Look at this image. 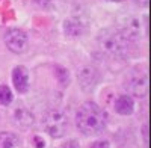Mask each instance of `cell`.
Returning a JSON list of instances; mask_svg holds the SVG:
<instances>
[{"label": "cell", "mask_w": 151, "mask_h": 148, "mask_svg": "<svg viewBox=\"0 0 151 148\" xmlns=\"http://www.w3.org/2000/svg\"><path fill=\"white\" fill-rule=\"evenodd\" d=\"M42 127L48 136H52L55 139L64 138L70 129L68 114L60 107L48 109L42 116Z\"/></svg>", "instance_id": "3957f363"}, {"label": "cell", "mask_w": 151, "mask_h": 148, "mask_svg": "<svg viewBox=\"0 0 151 148\" xmlns=\"http://www.w3.org/2000/svg\"><path fill=\"white\" fill-rule=\"evenodd\" d=\"M14 100L12 91L8 85H0V106H9Z\"/></svg>", "instance_id": "4fadbf2b"}, {"label": "cell", "mask_w": 151, "mask_h": 148, "mask_svg": "<svg viewBox=\"0 0 151 148\" xmlns=\"http://www.w3.org/2000/svg\"><path fill=\"white\" fill-rule=\"evenodd\" d=\"M89 148H110V144H109L107 141L100 139V141H95V142H92Z\"/></svg>", "instance_id": "9a60e30c"}, {"label": "cell", "mask_w": 151, "mask_h": 148, "mask_svg": "<svg viewBox=\"0 0 151 148\" xmlns=\"http://www.w3.org/2000/svg\"><path fill=\"white\" fill-rule=\"evenodd\" d=\"M109 2H122V0H109Z\"/></svg>", "instance_id": "e0dca14e"}, {"label": "cell", "mask_w": 151, "mask_h": 148, "mask_svg": "<svg viewBox=\"0 0 151 148\" xmlns=\"http://www.w3.org/2000/svg\"><path fill=\"white\" fill-rule=\"evenodd\" d=\"M5 44L9 52L15 55H21L29 47V36L24 30L12 27V29H8L5 33Z\"/></svg>", "instance_id": "5b68a950"}, {"label": "cell", "mask_w": 151, "mask_h": 148, "mask_svg": "<svg viewBox=\"0 0 151 148\" xmlns=\"http://www.w3.org/2000/svg\"><path fill=\"white\" fill-rule=\"evenodd\" d=\"M121 33L127 38L132 44L136 42V41H139L141 40V35H142V24L141 21L137 20V18H129L127 23H125V26H122L121 29Z\"/></svg>", "instance_id": "30bf717a"}, {"label": "cell", "mask_w": 151, "mask_h": 148, "mask_svg": "<svg viewBox=\"0 0 151 148\" xmlns=\"http://www.w3.org/2000/svg\"><path fill=\"white\" fill-rule=\"evenodd\" d=\"M12 121H14V124L17 127H20L23 130H27V129L33 127L35 116H33V114L30 112L29 109L20 106V107L14 109V112H12Z\"/></svg>", "instance_id": "ba28073f"}, {"label": "cell", "mask_w": 151, "mask_h": 148, "mask_svg": "<svg viewBox=\"0 0 151 148\" xmlns=\"http://www.w3.org/2000/svg\"><path fill=\"white\" fill-rule=\"evenodd\" d=\"M76 126L85 136H95L104 131L107 126V115L97 103L86 101L77 110Z\"/></svg>", "instance_id": "6da1fadb"}, {"label": "cell", "mask_w": 151, "mask_h": 148, "mask_svg": "<svg viewBox=\"0 0 151 148\" xmlns=\"http://www.w3.org/2000/svg\"><path fill=\"white\" fill-rule=\"evenodd\" d=\"M64 30L68 36L71 38H77V36H82L85 32V24L80 20H67L64 24Z\"/></svg>", "instance_id": "8fae6325"}, {"label": "cell", "mask_w": 151, "mask_h": 148, "mask_svg": "<svg viewBox=\"0 0 151 148\" xmlns=\"http://www.w3.org/2000/svg\"><path fill=\"white\" fill-rule=\"evenodd\" d=\"M77 77H79V82H80V86L83 91H92L100 80V73L97 68H94L91 65H86V67H82L79 70Z\"/></svg>", "instance_id": "8992f818"}, {"label": "cell", "mask_w": 151, "mask_h": 148, "mask_svg": "<svg viewBox=\"0 0 151 148\" xmlns=\"http://www.w3.org/2000/svg\"><path fill=\"white\" fill-rule=\"evenodd\" d=\"M148 127H147V124L144 126V131H142V134H144V142H145V147L148 145Z\"/></svg>", "instance_id": "2e32d148"}, {"label": "cell", "mask_w": 151, "mask_h": 148, "mask_svg": "<svg viewBox=\"0 0 151 148\" xmlns=\"http://www.w3.org/2000/svg\"><path fill=\"white\" fill-rule=\"evenodd\" d=\"M97 45L100 52H103L106 56L121 59L129 55L132 42L121 33L118 27H107L98 33Z\"/></svg>", "instance_id": "7a4b0ae2"}, {"label": "cell", "mask_w": 151, "mask_h": 148, "mask_svg": "<svg viewBox=\"0 0 151 148\" xmlns=\"http://www.w3.org/2000/svg\"><path fill=\"white\" fill-rule=\"evenodd\" d=\"M113 109L118 115L127 116L134 112V98L129 94H121L113 101Z\"/></svg>", "instance_id": "9c48e42d"}, {"label": "cell", "mask_w": 151, "mask_h": 148, "mask_svg": "<svg viewBox=\"0 0 151 148\" xmlns=\"http://www.w3.org/2000/svg\"><path fill=\"white\" fill-rule=\"evenodd\" d=\"M20 145L18 134L12 131H2L0 133V148H17Z\"/></svg>", "instance_id": "7c38bea8"}, {"label": "cell", "mask_w": 151, "mask_h": 148, "mask_svg": "<svg viewBox=\"0 0 151 148\" xmlns=\"http://www.w3.org/2000/svg\"><path fill=\"white\" fill-rule=\"evenodd\" d=\"M12 83H14L17 92L20 94H26L29 91L30 80H29V71L26 67L18 65L12 70Z\"/></svg>", "instance_id": "52a82bcc"}, {"label": "cell", "mask_w": 151, "mask_h": 148, "mask_svg": "<svg viewBox=\"0 0 151 148\" xmlns=\"http://www.w3.org/2000/svg\"><path fill=\"white\" fill-rule=\"evenodd\" d=\"M56 77H58V80H59V83L62 85V86H68V83H70V77H68V71L67 70H64V68H56Z\"/></svg>", "instance_id": "5bb4252c"}, {"label": "cell", "mask_w": 151, "mask_h": 148, "mask_svg": "<svg viewBox=\"0 0 151 148\" xmlns=\"http://www.w3.org/2000/svg\"><path fill=\"white\" fill-rule=\"evenodd\" d=\"M124 88L129 95L136 98H145L148 92V79L147 74L139 68L132 70L124 80Z\"/></svg>", "instance_id": "277c9868"}]
</instances>
